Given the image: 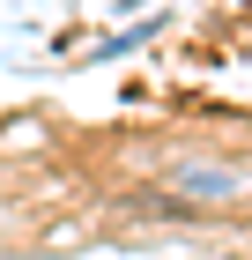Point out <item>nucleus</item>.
Here are the masks:
<instances>
[{"instance_id":"nucleus-1","label":"nucleus","mask_w":252,"mask_h":260,"mask_svg":"<svg viewBox=\"0 0 252 260\" xmlns=\"http://www.w3.org/2000/svg\"><path fill=\"white\" fill-rule=\"evenodd\" d=\"M171 186H178V193H193V201H230L237 186H245V171H230V164H178Z\"/></svg>"}]
</instances>
